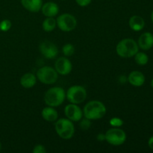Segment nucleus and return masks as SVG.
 Returning a JSON list of instances; mask_svg holds the SVG:
<instances>
[{"instance_id":"obj_6","label":"nucleus","mask_w":153,"mask_h":153,"mask_svg":"<svg viewBox=\"0 0 153 153\" xmlns=\"http://www.w3.org/2000/svg\"><path fill=\"white\" fill-rule=\"evenodd\" d=\"M66 97L70 103L79 105L83 102L87 98V91L83 86L73 85L66 93Z\"/></svg>"},{"instance_id":"obj_22","label":"nucleus","mask_w":153,"mask_h":153,"mask_svg":"<svg viewBox=\"0 0 153 153\" xmlns=\"http://www.w3.org/2000/svg\"><path fill=\"white\" fill-rule=\"evenodd\" d=\"M109 123L111 126L114 127V128H120L123 125L124 122L122 119L119 117H113L112 119L110 120Z\"/></svg>"},{"instance_id":"obj_4","label":"nucleus","mask_w":153,"mask_h":153,"mask_svg":"<svg viewBox=\"0 0 153 153\" xmlns=\"http://www.w3.org/2000/svg\"><path fill=\"white\" fill-rule=\"evenodd\" d=\"M56 133L64 140L72 138L75 134V126L73 121L67 118H61L56 120L55 125Z\"/></svg>"},{"instance_id":"obj_7","label":"nucleus","mask_w":153,"mask_h":153,"mask_svg":"<svg viewBox=\"0 0 153 153\" xmlns=\"http://www.w3.org/2000/svg\"><path fill=\"white\" fill-rule=\"evenodd\" d=\"M105 134L106 141L113 146H120L126 140V134L120 128L113 127L108 130Z\"/></svg>"},{"instance_id":"obj_2","label":"nucleus","mask_w":153,"mask_h":153,"mask_svg":"<svg viewBox=\"0 0 153 153\" xmlns=\"http://www.w3.org/2000/svg\"><path fill=\"white\" fill-rule=\"evenodd\" d=\"M139 50L137 43L131 38H125L120 41L116 46L117 54L123 58L134 57Z\"/></svg>"},{"instance_id":"obj_25","label":"nucleus","mask_w":153,"mask_h":153,"mask_svg":"<svg viewBox=\"0 0 153 153\" xmlns=\"http://www.w3.org/2000/svg\"><path fill=\"white\" fill-rule=\"evenodd\" d=\"M46 152V148H45L44 146H43V145L41 144L36 145L32 150L33 153H45Z\"/></svg>"},{"instance_id":"obj_1","label":"nucleus","mask_w":153,"mask_h":153,"mask_svg":"<svg viewBox=\"0 0 153 153\" xmlns=\"http://www.w3.org/2000/svg\"><path fill=\"white\" fill-rule=\"evenodd\" d=\"M106 107L102 102L98 100L90 101L85 105L83 109V115L91 120L102 119L106 114Z\"/></svg>"},{"instance_id":"obj_32","label":"nucleus","mask_w":153,"mask_h":153,"mask_svg":"<svg viewBox=\"0 0 153 153\" xmlns=\"http://www.w3.org/2000/svg\"><path fill=\"white\" fill-rule=\"evenodd\" d=\"M62 1H65V0H62Z\"/></svg>"},{"instance_id":"obj_5","label":"nucleus","mask_w":153,"mask_h":153,"mask_svg":"<svg viewBox=\"0 0 153 153\" xmlns=\"http://www.w3.org/2000/svg\"><path fill=\"white\" fill-rule=\"evenodd\" d=\"M36 77L44 85H53L58 80V73L52 67L44 66L37 70Z\"/></svg>"},{"instance_id":"obj_30","label":"nucleus","mask_w":153,"mask_h":153,"mask_svg":"<svg viewBox=\"0 0 153 153\" xmlns=\"http://www.w3.org/2000/svg\"><path fill=\"white\" fill-rule=\"evenodd\" d=\"M150 85H151V87H152V88H153V79H152V81H151V83H150Z\"/></svg>"},{"instance_id":"obj_16","label":"nucleus","mask_w":153,"mask_h":153,"mask_svg":"<svg viewBox=\"0 0 153 153\" xmlns=\"http://www.w3.org/2000/svg\"><path fill=\"white\" fill-rule=\"evenodd\" d=\"M20 85L25 89L33 88L37 83V77L31 73H27L24 74L20 79Z\"/></svg>"},{"instance_id":"obj_8","label":"nucleus","mask_w":153,"mask_h":153,"mask_svg":"<svg viewBox=\"0 0 153 153\" xmlns=\"http://www.w3.org/2000/svg\"><path fill=\"white\" fill-rule=\"evenodd\" d=\"M57 26L62 31L65 32H69L75 28L77 26V19L73 15L70 13H66L58 16L56 19Z\"/></svg>"},{"instance_id":"obj_12","label":"nucleus","mask_w":153,"mask_h":153,"mask_svg":"<svg viewBox=\"0 0 153 153\" xmlns=\"http://www.w3.org/2000/svg\"><path fill=\"white\" fill-rule=\"evenodd\" d=\"M43 14L46 17H54L59 12V7L54 1H47L43 4L41 7Z\"/></svg>"},{"instance_id":"obj_13","label":"nucleus","mask_w":153,"mask_h":153,"mask_svg":"<svg viewBox=\"0 0 153 153\" xmlns=\"http://www.w3.org/2000/svg\"><path fill=\"white\" fill-rule=\"evenodd\" d=\"M139 48L143 50H149L153 46V34L151 32H144L139 37L137 42Z\"/></svg>"},{"instance_id":"obj_19","label":"nucleus","mask_w":153,"mask_h":153,"mask_svg":"<svg viewBox=\"0 0 153 153\" xmlns=\"http://www.w3.org/2000/svg\"><path fill=\"white\" fill-rule=\"evenodd\" d=\"M57 26L56 19H54L53 17H46V19L43 20V24H42V27L43 29L46 32H50L55 30V28Z\"/></svg>"},{"instance_id":"obj_27","label":"nucleus","mask_w":153,"mask_h":153,"mask_svg":"<svg viewBox=\"0 0 153 153\" xmlns=\"http://www.w3.org/2000/svg\"><path fill=\"white\" fill-rule=\"evenodd\" d=\"M97 139L98 141H101V142L105 141V134H102V133L101 134H99L98 135H97Z\"/></svg>"},{"instance_id":"obj_15","label":"nucleus","mask_w":153,"mask_h":153,"mask_svg":"<svg viewBox=\"0 0 153 153\" xmlns=\"http://www.w3.org/2000/svg\"><path fill=\"white\" fill-rule=\"evenodd\" d=\"M25 9L32 13H37L41 10L43 0H20Z\"/></svg>"},{"instance_id":"obj_11","label":"nucleus","mask_w":153,"mask_h":153,"mask_svg":"<svg viewBox=\"0 0 153 153\" xmlns=\"http://www.w3.org/2000/svg\"><path fill=\"white\" fill-rule=\"evenodd\" d=\"M55 69L58 74L61 76H67L71 73L73 65L68 58L60 57L55 61Z\"/></svg>"},{"instance_id":"obj_31","label":"nucleus","mask_w":153,"mask_h":153,"mask_svg":"<svg viewBox=\"0 0 153 153\" xmlns=\"http://www.w3.org/2000/svg\"><path fill=\"white\" fill-rule=\"evenodd\" d=\"M1 143H0V150H1Z\"/></svg>"},{"instance_id":"obj_9","label":"nucleus","mask_w":153,"mask_h":153,"mask_svg":"<svg viewBox=\"0 0 153 153\" xmlns=\"http://www.w3.org/2000/svg\"><path fill=\"white\" fill-rule=\"evenodd\" d=\"M39 50L42 55L47 59H54L58 56V47L55 43L49 40L42 42L39 46Z\"/></svg>"},{"instance_id":"obj_17","label":"nucleus","mask_w":153,"mask_h":153,"mask_svg":"<svg viewBox=\"0 0 153 153\" xmlns=\"http://www.w3.org/2000/svg\"><path fill=\"white\" fill-rule=\"evenodd\" d=\"M42 117L47 122H55L58 119V111L51 106H47L45 107L42 110L41 112Z\"/></svg>"},{"instance_id":"obj_28","label":"nucleus","mask_w":153,"mask_h":153,"mask_svg":"<svg viewBox=\"0 0 153 153\" xmlns=\"http://www.w3.org/2000/svg\"><path fill=\"white\" fill-rule=\"evenodd\" d=\"M148 145H149V148H150L152 150H153V136L149 139V141H148Z\"/></svg>"},{"instance_id":"obj_29","label":"nucleus","mask_w":153,"mask_h":153,"mask_svg":"<svg viewBox=\"0 0 153 153\" xmlns=\"http://www.w3.org/2000/svg\"><path fill=\"white\" fill-rule=\"evenodd\" d=\"M151 19H152V23H153V10H152V13H151Z\"/></svg>"},{"instance_id":"obj_3","label":"nucleus","mask_w":153,"mask_h":153,"mask_svg":"<svg viewBox=\"0 0 153 153\" xmlns=\"http://www.w3.org/2000/svg\"><path fill=\"white\" fill-rule=\"evenodd\" d=\"M66 98V92L61 87H53L46 91L44 95V102L48 106L58 107L63 104Z\"/></svg>"},{"instance_id":"obj_10","label":"nucleus","mask_w":153,"mask_h":153,"mask_svg":"<svg viewBox=\"0 0 153 153\" xmlns=\"http://www.w3.org/2000/svg\"><path fill=\"white\" fill-rule=\"evenodd\" d=\"M64 114L67 119L73 122H79L82 119L83 111L76 104L70 103L64 108Z\"/></svg>"},{"instance_id":"obj_26","label":"nucleus","mask_w":153,"mask_h":153,"mask_svg":"<svg viewBox=\"0 0 153 153\" xmlns=\"http://www.w3.org/2000/svg\"><path fill=\"white\" fill-rule=\"evenodd\" d=\"M78 5L81 7H87L91 3L92 0H75Z\"/></svg>"},{"instance_id":"obj_20","label":"nucleus","mask_w":153,"mask_h":153,"mask_svg":"<svg viewBox=\"0 0 153 153\" xmlns=\"http://www.w3.org/2000/svg\"><path fill=\"white\" fill-rule=\"evenodd\" d=\"M134 61L138 65L144 66L149 61V57L144 52H137L136 55H134Z\"/></svg>"},{"instance_id":"obj_18","label":"nucleus","mask_w":153,"mask_h":153,"mask_svg":"<svg viewBox=\"0 0 153 153\" xmlns=\"http://www.w3.org/2000/svg\"><path fill=\"white\" fill-rule=\"evenodd\" d=\"M129 27L134 31H140L143 29L145 26V21L141 16L138 15H134L128 21Z\"/></svg>"},{"instance_id":"obj_14","label":"nucleus","mask_w":153,"mask_h":153,"mask_svg":"<svg viewBox=\"0 0 153 153\" xmlns=\"http://www.w3.org/2000/svg\"><path fill=\"white\" fill-rule=\"evenodd\" d=\"M127 79L128 82L134 87H141L145 83L144 75L141 72L136 71V70L131 72Z\"/></svg>"},{"instance_id":"obj_21","label":"nucleus","mask_w":153,"mask_h":153,"mask_svg":"<svg viewBox=\"0 0 153 153\" xmlns=\"http://www.w3.org/2000/svg\"><path fill=\"white\" fill-rule=\"evenodd\" d=\"M62 52L66 57H70L74 54L75 47L71 43H67L62 48Z\"/></svg>"},{"instance_id":"obj_24","label":"nucleus","mask_w":153,"mask_h":153,"mask_svg":"<svg viewBox=\"0 0 153 153\" xmlns=\"http://www.w3.org/2000/svg\"><path fill=\"white\" fill-rule=\"evenodd\" d=\"M11 28V22L9 19H4L0 22V30L1 31H7Z\"/></svg>"},{"instance_id":"obj_23","label":"nucleus","mask_w":153,"mask_h":153,"mask_svg":"<svg viewBox=\"0 0 153 153\" xmlns=\"http://www.w3.org/2000/svg\"><path fill=\"white\" fill-rule=\"evenodd\" d=\"M79 126H80V128H82V130H84V131H87V130H88L91 126V120L85 117V119H82L81 120L80 123H79Z\"/></svg>"}]
</instances>
